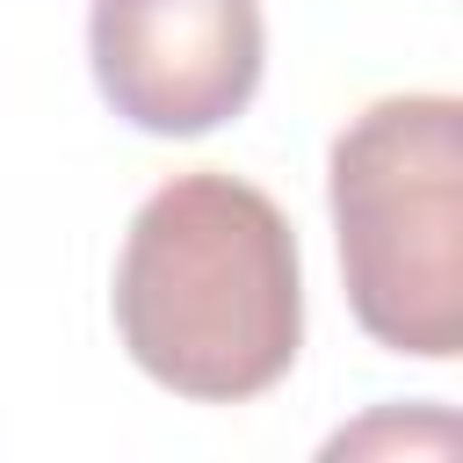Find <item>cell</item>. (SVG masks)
Returning <instances> with one entry per match:
<instances>
[{
    "label": "cell",
    "instance_id": "1",
    "mask_svg": "<svg viewBox=\"0 0 463 463\" xmlns=\"http://www.w3.org/2000/svg\"><path fill=\"white\" fill-rule=\"evenodd\" d=\"M116 340L174 398L246 405L297 369L304 260L282 203L239 174L159 181L116 253Z\"/></svg>",
    "mask_w": 463,
    "mask_h": 463
},
{
    "label": "cell",
    "instance_id": "2",
    "mask_svg": "<svg viewBox=\"0 0 463 463\" xmlns=\"http://www.w3.org/2000/svg\"><path fill=\"white\" fill-rule=\"evenodd\" d=\"M326 203L354 326L420 362L463 354V101L383 94L340 123Z\"/></svg>",
    "mask_w": 463,
    "mask_h": 463
},
{
    "label": "cell",
    "instance_id": "3",
    "mask_svg": "<svg viewBox=\"0 0 463 463\" xmlns=\"http://www.w3.org/2000/svg\"><path fill=\"white\" fill-rule=\"evenodd\" d=\"M87 65L130 130L203 137L260 94L268 22L260 0H94Z\"/></svg>",
    "mask_w": 463,
    "mask_h": 463
}]
</instances>
